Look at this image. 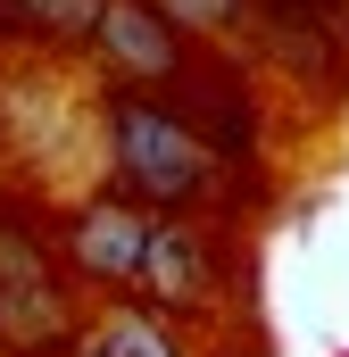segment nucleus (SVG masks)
<instances>
[{
    "label": "nucleus",
    "mask_w": 349,
    "mask_h": 357,
    "mask_svg": "<svg viewBox=\"0 0 349 357\" xmlns=\"http://www.w3.org/2000/svg\"><path fill=\"white\" fill-rule=\"evenodd\" d=\"M108 133H117V167H125V183H133L142 199H191V191L208 183L200 133H191L183 116H167V108H150V100H117Z\"/></svg>",
    "instance_id": "nucleus-1"
},
{
    "label": "nucleus",
    "mask_w": 349,
    "mask_h": 357,
    "mask_svg": "<svg viewBox=\"0 0 349 357\" xmlns=\"http://www.w3.org/2000/svg\"><path fill=\"white\" fill-rule=\"evenodd\" d=\"M150 233H158V225H142L133 208H91L84 225H75V266H84V274H108V282H142V266H150Z\"/></svg>",
    "instance_id": "nucleus-2"
},
{
    "label": "nucleus",
    "mask_w": 349,
    "mask_h": 357,
    "mask_svg": "<svg viewBox=\"0 0 349 357\" xmlns=\"http://www.w3.org/2000/svg\"><path fill=\"white\" fill-rule=\"evenodd\" d=\"M0 274H8V291H0V324H8V341H50L59 333V282H42V250H25V241H0Z\"/></svg>",
    "instance_id": "nucleus-3"
},
{
    "label": "nucleus",
    "mask_w": 349,
    "mask_h": 357,
    "mask_svg": "<svg viewBox=\"0 0 349 357\" xmlns=\"http://www.w3.org/2000/svg\"><path fill=\"white\" fill-rule=\"evenodd\" d=\"M100 42H108V59H117L125 75H142V84L174 75V33H167V17H158L150 0H108Z\"/></svg>",
    "instance_id": "nucleus-4"
},
{
    "label": "nucleus",
    "mask_w": 349,
    "mask_h": 357,
    "mask_svg": "<svg viewBox=\"0 0 349 357\" xmlns=\"http://www.w3.org/2000/svg\"><path fill=\"white\" fill-rule=\"evenodd\" d=\"M17 25H34V33H50V42H84L100 33V17H108V0H0Z\"/></svg>",
    "instance_id": "nucleus-5"
},
{
    "label": "nucleus",
    "mask_w": 349,
    "mask_h": 357,
    "mask_svg": "<svg viewBox=\"0 0 349 357\" xmlns=\"http://www.w3.org/2000/svg\"><path fill=\"white\" fill-rule=\"evenodd\" d=\"M84 357H174V349L158 341V324H150V316H108V324L84 341Z\"/></svg>",
    "instance_id": "nucleus-6"
}]
</instances>
